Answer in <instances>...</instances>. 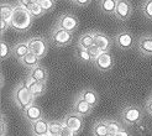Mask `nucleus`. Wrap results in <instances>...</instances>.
<instances>
[{"mask_svg":"<svg viewBox=\"0 0 152 136\" xmlns=\"http://www.w3.org/2000/svg\"><path fill=\"white\" fill-rule=\"evenodd\" d=\"M32 19L34 18L31 16V14L26 10V7L16 5L14 9L11 21H10V27L18 32H25L31 27Z\"/></svg>","mask_w":152,"mask_h":136,"instance_id":"nucleus-1","label":"nucleus"},{"mask_svg":"<svg viewBox=\"0 0 152 136\" xmlns=\"http://www.w3.org/2000/svg\"><path fill=\"white\" fill-rule=\"evenodd\" d=\"M34 100H35V97L31 93V90H30L28 88H26L22 83L15 88V90H14V102L16 103V105L22 111H24L25 109H27L30 105H32Z\"/></svg>","mask_w":152,"mask_h":136,"instance_id":"nucleus-2","label":"nucleus"},{"mask_svg":"<svg viewBox=\"0 0 152 136\" xmlns=\"http://www.w3.org/2000/svg\"><path fill=\"white\" fill-rule=\"evenodd\" d=\"M30 51L35 53L40 59L47 55L50 48V41L45 36H34L27 40Z\"/></svg>","mask_w":152,"mask_h":136,"instance_id":"nucleus-3","label":"nucleus"},{"mask_svg":"<svg viewBox=\"0 0 152 136\" xmlns=\"http://www.w3.org/2000/svg\"><path fill=\"white\" fill-rule=\"evenodd\" d=\"M72 39H73L72 32H68L63 29L55 26L50 36V43L55 47H67L71 45Z\"/></svg>","mask_w":152,"mask_h":136,"instance_id":"nucleus-4","label":"nucleus"},{"mask_svg":"<svg viewBox=\"0 0 152 136\" xmlns=\"http://www.w3.org/2000/svg\"><path fill=\"white\" fill-rule=\"evenodd\" d=\"M55 26H57L59 29H63V30H66V31L73 34L79 26V20H78V18L75 16V15L66 12V14H62L58 18Z\"/></svg>","mask_w":152,"mask_h":136,"instance_id":"nucleus-5","label":"nucleus"},{"mask_svg":"<svg viewBox=\"0 0 152 136\" xmlns=\"http://www.w3.org/2000/svg\"><path fill=\"white\" fill-rule=\"evenodd\" d=\"M121 119L127 125H136L141 121L142 119V111L136 105H127V107L121 113Z\"/></svg>","mask_w":152,"mask_h":136,"instance_id":"nucleus-6","label":"nucleus"},{"mask_svg":"<svg viewBox=\"0 0 152 136\" xmlns=\"http://www.w3.org/2000/svg\"><path fill=\"white\" fill-rule=\"evenodd\" d=\"M114 42L120 50H131L135 46V37L131 32L129 31H120L114 37Z\"/></svg>","mask_w":152,"mask_h":136,"instance_id":"nucleus-7","label":"nucleus"},{"mask_svg":"<svg viewBox=\"0 0 152 136\" xmlns=\"http://www.w3.org/2000/svg\"><path fill=\"white\" fill-rule=\"evenodd\" d=\"M132 15V5L129 0H118L116 9H115V16L120 21H126L131 18Z\"/></svg>","mask_w":152,"mask_h":136,"instance_id":"nucleus-8","label":"nucleus"},{"mask_svg":"<svg viewBox=\"0 0 152 136\" xmlns=\"http://www.w3.org/2000/svg\"><path fill=\"white\" fill-rule=\"evenodd\" d=\"M136 47H137V51L142 56L152 57V35H141L136 41Z\"/></svg>","mask_w":152,"mask_h":136,"instance_id":"nucleus-9","label":"nucleus"},{"mask_svg":"<svg viewBox=\"0 0 152 136\" xmlns=\"http://www.w3.org/2000/svg\"><path fill=\"white\" fill-rule=\"evenodd\" d=\"M83 124H84V120L83 116L77 114V113H71V114L66 115L64 120H63V125L69 127L71 130H73L74 132H80V130L83 129Z\"/></svg>","mask_w":152,"mask_h":136,"instance_id":"nucleus-10","label":"nucleus"},{"mask_svg":"<svg viewBox=\"0 0 152 136\" xmlns=\"http://www.w3.org/2000/svg\"><path fill=\"white\" fill-rule=\"evenodd\" d=\"M93 64H94V67L96 68L98 71L106 72V71H110L113 68L114 58H113L110 52H102V55L93 62Z\"/></svg>","mask_w":152,"mask_h":136,"instance_id":"nucleus-11","label":"nucleus"},{"mask_svg":"<svg viewBox=\"0 0 152 136\" xmlns=\"http://www.w3.org/2000/svg\"><path fill=\"white\" fill-rule=\"evenodd\" d=\"M48 127H50V121H46L42 118L31 124V132L35 136H47L50 135Z\"/></svg>","mask_w":152,"mask_h":136,"instance_id":"nucleus-12","label":"nucleus"},{"mask_svg":"<svg viewBox=\"0 0 152 136\" xmlns=\"http://www.w3.org/2000/svg\"><path fill=\"white\" fill-rule=\"evenodd\" d=\"M92 109H93L92 105L88 104L82 97H78L73 104V113H77V114H79L82 116L89 115L90 113H92Z\"/></svg>","mask_w":152,"mask_h":136,"instance_id":"nucleus-13","label":"nucleus"},{"mask_svg":"<svg viewBox=\"0 0 152 136\" xmlns=\"http://www.w3.org/2000/svg\"><path fill=\"white\" fill-rule=\"evenodd\" d=\"M94 45L100 48L102 52H109L110 50V39L104 32L94 31Z\"/></svg>","mask_w":152,"mask_h":136,"instance_id":"nucleus-14","label":"nucleus"},{"mask_svg":"<svg viewBox=\"0 0 152 136\" xmlns=\"http://www.w3.org/2000/svg\"><path fill=\"white\" fill-rule=\"evenodd\" d=\"M22 113H24L25 119L31 124L37 121V120L42 119V110H41V108L39 107V105H35V104L30 105V107L27 109H25Z\"/></svg>","mask_w":152,"mask_h":136,"instance_id":"nucleus-15","label":"nucleus"},{"mask_svg":"<svg viewBox=\"0 0 152 136\" xmlns=\"http://www.w3.org/2000/svg\"><path fill=\"white\" fill-rule=\"evenodd\" d=\"M30 52H31V51H30L27 41L18 42V43H15L12 46V56L16 59H19V61H21V59L24 58L26 55H28Z\"/></svg>","mask_w":152,"mask_h":136,"instance_id":"nucleus-16","label":"nucleus"},{"mask_svg":"<svg viewBox=\"0 0 152 136\" xmlns=\"http://www.w3.org/2000/svg\"><path fill=\"white\" fill-rule=\"evenodd\" d=\"M31 77L36 80V82H42V83H46L47 78H48V72L46 71V68L43 66L39 64L36 66L32 69H30V73H28Z\"/></svg>","mask_w":152,"mask_h":136,"instance_id":"nucleus-17","label":"nucleus"},{"mask_svg":"<svg viewBox=\"0 0 152 136\" xmlns=\"http://www.w3.org/2000/svg\"><path fill=\"white\" fill-rule=\"evenodd\" d=\"M116 4H118V0H100V1H99L100 11H102L104 15L114 16V15H115Z\"/></svg>","mask_w":152,"mask_h":136,"instance_id":"nucleus-18","label":"nucleus"},{"mask_svg":"<svg viewBox=\"0 0 152 136\" xmlns=\"http://www.w3.org/2000/svg\"><path fill=\"white\" fill-rule=\"evenodd\" d=\"M92 46H94V31L82 34L78 40V47L89 50Z\"/></svg>","mask_w":152,"mask_h":136,"instance_id":"nucleus-19","label":"nucleus"},{"mask_svg":"<svg viewBox=\"0 0 152 136\" xmlns=\"http://www.w3.org/2000/svg\"><path fill=\"white\" fill-rule=\"evenodd\" d=\"M79 97H82L83 99H84L88 104L92 105L93 108L98 104V102H99V97H98L96 92H94V90L90 89V88L84 89V90H83V92L79 94Z\"/></svg>","mask_w":152,"mask_h":136,"instance_id":"nucleus-20","label":"nucleus"},{"mask_svg":"<svg viewBox=\"0 0 152 136\" xmlns=\"http://www.w3.org/2000/svg\"><path fill=\"white\" fill-rule=\"evenodd\" d=\"M20 63L22 66H25L26 68H30V69H32V68H35L36 66L40 64V58L37 57L35 53H32V52H30L28 55H26L24 58L20 61Z\"/></svg>","mask_w":152,"mask_h":136,"instance_id":"nucleus-21","label":"nucleus"},{"mask_svg":"<svg viewBox=\"0 0 152 136\" xmlns=\"http://www.w3.org/2000/svg\"><path fill=\"white\" fill-rule=\"evenodd\" d=\"M74 55H75V58H77L78 61H79L80 63H83V64H88V63H90V62H93L92 57H90L89 51L86 50V48H82V47H78V46H77Z\"/></svg>","mask_w":152,"mask_h":136,"instance_id":"nucleus-22","label":"nucleus"},{"mask_svg":"<svg viewBox=\"0 0 152 136\" xmlns=\"http://www.w3.org/2000/svg\"><path fill=\"white\" fill-rule=\"evenodd\" d=\"M93 136H109L108 123H106V120H100V121H96L94 124Z\"/></svg>","mask_w":152,"mask_h":136,"instance_id":"nucleus-23","label":"nucleus"},{"mask_svg":"<svg viewBox=\"0 0 152 136\" xmlns=\"http://www.w3.org/2000/svg\"><path fill=\"white\" fill-rule=\"evenodd\" d=\"M14 9L15 6L9 4V3H3L1 7H0V14H1V19L7 21L10 24L11 18H12V14H14Z\"/></svg>","mask_w":152,"mask_h":136,"instance_id":"nucleus-24","label":"nucleus"},{"mask_svg":"<svg viewBox=\"0 0 152 136\" xmlns=\"http://www.w3.org/2000/svg\"><path fill=\"white\" fill-rule=\"evenodd\" d=\"M108 123V131H109V136H115L116 134H119L123 127H121L120 123L116 121V120H106Z\"/></svg>","mask_w":152,"mask_h":136,"instance_id":"nucleus-25","label":"nucleus"},{"mask_svg":"<svg viewBox=\"0 0 152 136\" xmlns=\"http://www.w3.org/2000/svg\"><path fill=\"white\" fill-rule=\"evenodd\" d=\"M30 90H31V93L34 94L35 98L37 97H41L45 90H46V83H42V82H36L35 84L30 88Z\"/></svg>","mask_w":152,"mask_h":136,"instance_id":"nucleus-26","label":"nucleus"},{"mask_svg":"<svg viewBox=\"0 0 152 136\" xmlns=\"http://www.w3.org/2000/svg\"><path fill=\"white\" fill-rule=\"evenodd\" d=\"M141 10L143 16L148 20H152V0H143L141 4Z\"/></svg>","mask_w":152,"mask_h":136,"instance_id":"nucleus-27","label":"nucleus"},{"mask_svg":"<svg viewBox=\"0 0 152 136\" xmlns=\"http://www.w3.org/2000/svg\"><path fill=\"white\" fill-rule=\"evenodd\" d=\"M63 129V123L59 121H50V127H48V132L51 136H59L61 131Z\"/></svg>","mask_w":152,"mask_h":136,"instance_id":"nucleus-28","label":"nucleus"},{"mask_svg":"<svg viewBox=\"0 0 152 136\" xmlns=\"http://www.w3.org/2000/svg\"><path fill=\"white\" fill-rule=\"evenodd\" d=\"M26 10L31 14V16L32 18H41V16H43L45 12L42 9H41V6L39 5V4H34V5H30V6H27L26 7Z\"/></svg>","mask_w":152,"mask_h":136,"instance_id":"nucleus-29","label":"nucleus"},{"mask_svg":"<svg viewBox=\"0 0 152 136\" xmlns=\"http://www.w3.org/2000/svg\"><path fill=\"white\" fill-rule=\"evenodd\" d=\"M10 55H12V48H10L6 41L1 40V43H0V56H1V59H6Z\"/></svg>","mask_w":152,"mask_h":136,"instance_id":"nucleus-30","label":"nucleus"},{"mask_svg":"<svg viewBox=\"0 0 152 136\" xmlns=\"http://www.w3.org/2000/svg\"><path fill=\"white\" fill-rule=\"evenodd\" d=\"M37 4L41 6V9L45 12L52 11L53 9H55V6H56V1H55V0H39Z\"/></svg>","mask_w":152,"mask_h":136,"instance_id":"nucleus-31","label":"nucleus"},{"mask_svg":"<svg viewBox=\"0 0 152 136\" xmlns=\"http://www.w3.org/2000/svg\"><path fill=\"white\" fill-rule=\"evenodd\" d=\"M88 51H89V53H90V57H92V59H93V62H94L95 59H96L98 57H99V56L102 55V51H100V48H98V47L95 46V45H94V46L90 47Z\"/></svg>","mask_w":152,"mask_h":136,"instance_id":"nucleus-32","label":"nucleus"},{"mask_svg":"<svg viewBox=\"0 0 152 136\" xmlns=\"http://www.w3.org/2000/svg\"><path fill=\"white\" fill-rule=\"evenodd\" d=\"M35 83H36V80H35V79L31 77V75H30V74H28V75H26V77L24 78V80H22V84H24L26 88H28V89L31 88V87L35 84Z\"/></svg>","mask_w":152,"mask_h":136,"instance_id":"nucleus-33","label":"nucleus"},{"mask_svg":"<svg viewBox=\"0 0 152 136\" xmlns=\"http://www.w3.org/2000/svg\"><path fill=\"white\" fill-rule=\"evenodd\" d=\"M59 136H77V132H74L73 130L69 129V127L63 125V129H62V131H61Z\"/></svg>","mask_w":152,"mask_h":136,"instance_id":"nucleus-34","label":"nucleus"},{"mask_svg":"<svg viewBox=\"0 0 152 136\" xmlns=\"http://www.w3.org/2000/svg\"><path fill=\"white\" fill-rule=\"evenodd\" d=\"M39 0H18V4L20 6H24V7H27L30 5H34V4H37Z\"/></svg>","mask_w":152,"mask_h":136,"instance_id":"nucleus-35","label":"nucleus"},{"mask_svg":"<svg viewBox=\"0 0 152 136\" xmlns=\"http://www.w3.org/2000/svg\"><path fill=\"white\" fill-rule=\"evenodd\" d=\"M9 27H10V24H9V22L1 19V21H0V30H1V34H4Z\"/></svg>","mask_w":152,"mask_h":136,"instance_id":"nucleus-36","label":"nucleus"},{"mask_svg":"<svg viewBox=\"0 0 152 136\" xmlns=\"http://www.w3.org/2000/svg\"><path fill=\"white\" fill-rule=\"evenodd\" d=\"M92 0H74V4L78 5V6H82V7H86L90 4Z\"/></svg>","mask_w":152,"mask_h":136,"instance_id":"nucleus-37","label":"nucleus"},{"mask_svg":"<svg viewBox=\"0 0 152 136\" xmlns=\"http://www.w3.org/2000/svg\"><path fill=\"white\" fill-rule=\"evenodd\" d=\"M146 110H147V113L152 116V97L150 98V100L146 103Z\"/></svg>","mask_w":152,"mask_h":136,"instance_id":"nucleus-38","label":"nucleus"},{"mask_svg":"<svg viewBox=\"0 0 152 136\" xmlns=\"http://www.w3.org/2000/svg\"><path fill=\"white\" fill-rule=\"evenodd\" d=\"M115 136H130V134H129V132H127L125 129H123V130H121L119 134H116Z\"/></svg>","mask_w":152,"mask_h":136,"instance_id":"nucleus-39","label":"nucleus"},{"mask_svg":"<svg viewBox=\"0 0 152 136\" xmlns=\"http://www.w3.org/2000/svg\"><path fill=\"white\" fill-rule=\"evenodd\" d=\"M71 1H73V3H74V0H71Z\"/></svg>","mask_w":152,"mask_h":136,"instance_id":"nucleus-40","label":"nucleus"},{"mask_svg":"<svg viewBox=\"0 0 152 136\" xmlns=\"http://www.w3.org/2000/svg\"><path fill=\"white\" fill-rule=\"evenodd\" d=\"M47 136H51V135H47Z\"/></svg>","mask_w":152,"mask_h":136,"instance_id":"nucleus-41","label":"nucleus"},{"mask_svg":"<svg viewBox=\"0 0 152 136\" xmlns=\"http://www.w3.org/2000/svg\"><path fill=\"white\" fill-rule=\"evenodd\" d=\"M55 1H56V0H55Z\"/></svg>","mask_w":152,"mask_h":136,"instance_id":"nucleus-42","label":"nucleus"}]
</instances>
